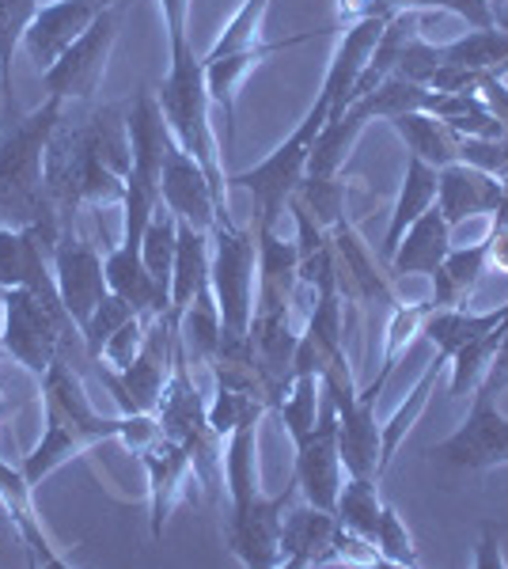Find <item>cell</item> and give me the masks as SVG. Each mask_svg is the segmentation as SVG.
Here are the masks:
<instances>
[{"mask_svg": "<svg viewBox=\"0 0 508 569\" xmlns=\"http://www.w3.org/2000/svg\"><path fill=\"white\" fill-rule=\"evenodd\" d=\"M497 201H501V179L459 160L437 171V209L451 228H459L470 217L497 213Z\"/></svg>", "mask_w": 508, "mask_h": 569, "instance_id": "obj_22", "label": "cell"}, {"mask_svg": "<svg viewBox=\"0 0 508 569\" xmlns=\"http://www.w3.org/2000/svg\"><path fill=\"white\" fill-rule=\"evenodd\" d=\"M42 399H46V418L64 421V426L77 429L88 445L118 440V418H103L96 407H91L84 380L69 369L64 357H58V361L42 372Z\"/></svg>", "mask_w": 508, "mask_h": 569, "instance_id": "obj_17", "label": "cell"}, {"mask_svg": "<svg viewBox=\"0 0 508 569\" xmlns=\"http://www.w3.org/2000/svg\"><path fill=\"white\" fill-rule=\"evenodd\" d=\"M160 201L171 209L182 224L198 228V232H212L220 220L217 194H212V182L201 171V163L190 152L179 149V141L168 144L163 156V176H160Z\"/></svg>", "mask_w": 508, "mask_h": 569, "instance_id": "obj_15", "label": "cell"}, {"mask_svg": "<svg viewBox=\"0 0 508 569\" xmlns=\"http://www.w3.org/2000/svg\"><path fill=\"white\" fill-rule=\"evenodd\" d=\"M494 224H508V179H501V201H497Z\"/></svg>", "mask_w": 508, "mask_h": 569, "instance_id": "obj_52", "label": "cell"}, {"mask_svg": "<svg viewBox=\"0 0 508 569\" xmlns=\"http://www.w3.org/2000/svg\"><path fill=\"white\" fill-rule=\"evenodd\" d=\"M297 448V490L308 505H319V509L335 512L338 490H341V452H338V415L335 402L319 415L316 426L308 429L303 437L292 440Z\"/></svg>", "mask_w": 508, "mask_h": 569, "instance_id": "obj_12", "label": "cell"}, {"mask_svg": "<svg viewBox=\"0 0 508 569\" xmlns=\"http://www.w3.org/2000/svg\"><path fill=\"white\" fill-rule=\"evenodd\" d=\"M118 8L107 4L103 12L91 20V27L80 34L77 42L58 58V66L50 72H42V84L50 96L64 99V103H88L91 96L99 91V80L107 72L110 50L118 42Z\"/></svg>", "mask_w": 508, "mask_h": 569, "instance_id": "obj_9", "label": "cell"}, {"mask_svg": "<svg viewBox=\"0 0 508 569\" xmlns=\"http://www.w3.org/2000/svg\"><path fill=\"white\" fill-rule=\"evenodd\" d=\"M175 353H179V323H175L171 311H163V316L149 319L141 353L126 369H103L99 365V376H103L107 391L114 395L122 415H156V402H160L163 383L171 376Z\"/></svg>", "mask_w": 508, "mask_h": 569, "instance_id": "obj_8", "label": "cell"}, {"mask_svg": "<svg viewBox=\"0 0 508 569\" xmlns=\"http://www.w3.org/2000/svg\"><path fill=\"white\" fill-rule=\"evenodd\" d=\"M179 346L187 353L190 365H212V357L220 350V308L217 297H212V284L198 292L187 308L179 311Z\"/></svg>", "mask_w": 508, "mask_h": 569, "instance_id": "obj_32", "label": "cell"}, {"mask_svg": "<svg viewBox=\"0 0 508 569\" xmlns=\"http://www.w3.org/2000/svg\"><path fill=\"white\" fill-rule=\"evenodd\" d=\"M175 247H179V217H175L171 209L160 201V209L152 213L149 228H145V236H141V259H145V266H149L156 284L168 289V297H171Z\"/></svg>", "mask_w": 508, "mask_h": 569, "instance_id": "obj_38", "label": "cell"}, {"mask_svg": "<svg viewBox=\"0 0 508 569\" xmlns=\"http://www.w3.org/2000/svg\"><path fill=\"white\" fill-rule=\"evenodd\" d=\"M376 482L380 479H357V475H349V479L341 482L338 501H335L338 525L360 539H368V543H376V528H380V509H384L380 493H376Z\"/></svg>", "mask_w": 508, "mask_h": 569, "instance_id": "obj_36", "label": "cell"}, {"mask_svg": "<svg viewBox=\"0 0 508 569\" xmlns=\"http://www.w3.org/2000/svg\"><path fill=\"white\" fill-rule=\"evenodd\" d=\"M64 118V99L46 96L39 110L4 122L0 130V224L39 228L46 247L61 240V224L46 194V149Z\"/></svg>", "mask_w": 508, "mask_h": 569, "instance_id": "obj_2", "label": "cell"}, {"mask_svg": "<svg viewBox=\"0 0 508 569\" xmlns=\"http://www.w3.org/2000/svg\"><path fill=\"white\" fill-rule=\"evenodd\" d=\"M42 0H0V122H16V96H12V58L23 46V34L31 27Z\"/></svg>", "mask_w": 508, "mask_h": 569, "instance_id": "obj_33", "label": "cell"}, {"mask_svg": "<svg viewBox=\"0 0 508 569\" xmlns=\"http://www.w3.org/2000/svg\"><path fill=\"white\" fill-rule=\"evenodd\" d=\"M440 61L508 77V27H470L464 39L440 46Z\"/></svg>", "mask_w": 508, "mask_h": 569, "instance_id": "obj_34", "label": "cell"}, {"mask_svg": "<svg viewBox=\"0 0 508 569\" xmlns=\"http://www.w3.org/2000/svg\"><path fill=\"white\" fill-rule=\"evenodd\" d=\"M297 482L285 493H258L247 505H232L228 512V550L251 569H281V525L289 512L292 498H297Z\"/></svg>", "mask_w": 508, "mask_h": 569, "instance_id": "obj_10", "label": "cell"}, {"mask_svg": "<svg viewBox=\"0 0 508 569\" xmlns=\"http://www.w3.org/2000/svg\"><path fill=\"white\" fill-rule=\"evenodd\" d=\"M171 46V61H168V77H163L160 91V110L163 122H168L171 137L179 141L182 152H190L193 160L201 163V171L212 182V194H217L220 206V220L217 224H232V213H228V179H225V163H220V149L217 137H212L209 126V84H206V61L193 53L190 31H171L168 34Z\"/></svg>", "mask_w": 508, "mask_h": 569, "instance_id": "obj_3", "label": "cell"}, {"mask_svg": "<svg viewBox=\"0 0 508 569\" xmlns=\"http://www.w3.org/2000/svg\"><path fill=\"white\" fill-rule=\"evenodd\" d=\"M258 228V292L297 300L300 292V251L297 240L277 236V228Z\"/></svg>", "mask_w": 508, "mask_h": 569, "instance_id": "obj_31", "label": "cell"}, {"mask_svg": "<svg viewBox=\"0 0 508 569\" xmlns=\"http://www.w3.org/2000/svg\"><path fill=\"white\" fill-rule=\"evenodd\" d=\"M209 284V232L182 224L179 220V247H175V270H171V316L179 319V311L198 297Z\"/></svg>", "mask_w": 508, "mask_h": 569, "instance_id": "obj_30", "label": "cell"}, {"mask_svg": "<svg viewBox=\"0 0 508 569\" xmlns=\"http://www.w3.org/2000/svg\"><path fill=\"white\" fill-rule=\"evenodd\" d=\"M486 262L489 270L508 273V224H494L486 236Z\"/></svg>", "mask_w": 508, "mask_h": 569, "instance_id": "obj_51", "label": "cell"}, {"mask_svg": "<svg viewBox=\"0 0 508 569\" xmlns=\"http://www.w3.org/2000/svg\"><path fill=\"white\" fill-rule=\"evenodd\" d=\"M31 490L34 486L27 482L20 463L0 460V505H4L8 520H12L16 536H20V543L27 550V562L31 566H64V558L50 547V539H46L42 520L34 517Z\"/></svg>", "mask_w": 508, "mask_h": 569, "instance_id": "obj_23", "label": "cell"}, {"mask_svg": "<svg viewBox=\"0 0 508 569\" xmlns=\"http://www.w3.org/2000/svg\"><path fill=\"white\" fill-rule=\"evenodd\" d=\"M478 96H482L486 110L505 126V133H508V84H505V77H497V72H486L482 84H478Z\"/></svg>", "mask_w": 508, "mask_h": 569, "instance_id": "obj_49", "label": "cell"}, {"mask_svg": "<svg viewBox=\"0 0 508 569\" xmlns=\"http://www.w3.org/2000/svg\"><path fill=\"white\" fill-rule=\"evenodd\" d=\"M505 388H508V323H505L501 346H497L494 361H489V369L482 376V383L475 388V395H482V399H497Z\"/></svg>", "mask_w": 508, "mask_h": 569, "instance_id": "obj_48", "label": "cell"}, {"mask_svg": "<svg viewBox=\"0 0 508 569\" xmlns=\"http://www.w3.org/2000/svg\"><path fill=\"white\" fill-rule=\"evenodd\" d=\"M327 31H300L285 42H255V46H243L236 53H225V58H212L206 61V84H209V99L225 110V122H228V144L236 141V99H239V88L251 72L262 66V61L277 58V53L292 50V46H303L311 39H319Z\"/></svg>", "mask_w": 508, "mask_h": 569, "instance_id": "obj_18", "label": "cell"}, {"mask_svg": "<svg viewBox=\"0 0 508 569\" xmlns=\"http://www.w3.org/2000/svg\"><path fill=\"white\" fill-rule=\"evenodd\" d=\"M88 440L77 433V429H69L64 421L58 418H46V429H42V440L31 448V452L23 456V475L31 486H39L42 479H50L58 467H64L69 460H77L80 452H88Z\"/></svg>", "mask_w": 508, "mask_h": 569, "instance_id": "obj_35", "label": "cell"}, {"mask_svg": "<svg viewBox=\"0 0 508 569\" xmlns=\"http://www.w3.org/2000/svg\"><path fill=\"white\" fill-rule=\"evenodd\" d=\"M53 284H58V297L77 330L88 327V319L96 316V308L107 297V270L99 251L88 240H77L72 228H64L61 240L53 243Z\"/></svg>", "mask_w": 508, "mask_h": 569, "instance_id": "obj_11", "label": "cell"}, {"mask_svg": "<svg viewBox=\"0 0 508 569\" xmlns=\"http://www.w3.org/2000/svg\"><path fill=\"white\" fill-rule=\"evenodd\" d=\"M72 335L80 330L69 319L58 292L53 297H42L34 289L0 292V353L23 365L31 376L42 380V372L58 361Z\"/></svg>", "mask_w": 508, "mask_h": 569, "instance_id": "obj_4", "label": "cell"}, {"mask_svg": "<svg viewBox=\"0 0 508 569\" xmlns=\"http://www.w3.org/2000/svg\"><path fill=\"white\" fill-rule=\"evenodd\" d=\"M437 206V168H429L418 156L406 160V176H402V190H399V201H395V213H391V224L384 232V262H391L395 247H399L402 232L418 220L425 209Z\"/></svg>", "mask_w": 508, "mask_h": 569, "instance_id": "obj_26", "label": "cell"}, {"mask_svg": "<svg viewBox=\"0 0 508 569\" xmlns=\"http://www.w3.org/2000/svg\"><path fill=\"white\" fill-rule=\"evenodd\" d=\"M327 118H330V107L322 103V99H316L308 114H303V122L285 137L262 163H255L251 171H239V176L228 179V190L243 187L255 194V201H258L255 224L277 228V220H281L285 206H289V198H292V190H297L300 179L308 176V152H311V144H316V133L322 130Z\"/></svg>", "mask_w": 508, "mask_h": 569, "instance_id": "obj_7", "label": "cell"}, {"mask_svg": "<svg viewBox=\"0 0 508 569\" xmlns=\"http://www.w3.org/2000/svg\"><path fill=\"white\" fill-rule=\"evenodd\" d=\"M475 569H505V555H501V531L497 525H482L478 528V547H475Z\"/></svg>", "mask_w": 508, "mask_h": 569, "instance_id": "obj_50", "label": "cell"}, {"mask_svg": "<svg viewBox=\"0 0 508 569\" xmlns=\"http://www.w3.org/2000/svg\"><path fill=\"white\" fill-rule=\"evenodd\" d=\"M319 391H322L319 376H311V372L292 376L289 391H285L281 407H277V415H281L285 429H289L292 440L303 437L319 421Z\"/></svg>", "mask_w": 508, "mask_h": 569, "instance_id": "obj_39", "label": "cell"}, {"mask_svg": "<svg viewBox=\"0 0 508 569\" xmlns=\"http://www.w3.org/2000/svg\"><path fill=\"white\" fill-rule=\"evenodd\" d=\"M34 289L53 297V262L39 228H4L0 224V292Z\"/></svg>", "mask_w": 508, "mask_h": 569, "instance_id": "obj_20", "label": "cell"}, {"mask_svg": "<svg viewBox=\"0 0 508 569\" xmlns=\"http://www.w3.org/2000/svg\"><path fill=\"white\" fill-rule=\"evenodd\" d=\"M425 103H429V88L414 84V80L406 77H387L380 88H372L368 96L353 99V110H360V114L372 122V118H384V122H391V118L399 114H410V110H425Z\"/></svg>", "mask_w": 508, "mask_h": 569, "instance_id": "obj_37", "label": "cell"}, {"mask_svg": "<svg viewBox=\"0 0 508 569\" xmlns=\"http://www.w3.org/2000/svg\"><path fill=\"white\" fill-rule=\"evenodd\" d=\"M335 512L319 509V505H297L285 512L281 525V569H311L327 566L335 558Z\"/></svg>", "mask_w": 508, "mask_h": 569, "instance_id": "obj_21", "label": "cell"}, {"mask_svg": "<svg viewBox=\"0 0 508 569\" xmlns=\"http://www.w3.org/2000/svg\"><path fill=\"white\" fill-rule=\"evenodd\" d=\"M429 311H432L429 300H425V305H395L391 308V323H387V338H384V369H380V376H376L372 383L387 388V380H391V372H395V365H399L402 350L410 346V338L421 330Z\"/></svg>", "mask_w": 508, "mask_h": 569, "instance_id": "obj_40", "label": "cell"}, {"mask_svg": "<svg viewBox=\"0 0 508 569\" xmlns=\"http://www.w3.org/2000/svg\"><path fill=\"white\" fill-rule=\"evenodd\" d=\"M376 550H380L384 566H406V569L418 566V550H414L410 531H406L402 517L391 509V505H384V509H380V528H376Z\"/></svg>", "mask_w": 508, "mask_h": 569, "instance_id": "obj_43", "label": "cell"}, {"mask_svg": "<svg viewBox=\"0 0 508 569\" xmlns=\"http://www.w3.org/2000/svg\"><path fill=\"white\" fill-rule=\"evenodd\" d=\"M322 395L335 402L338 415V452L346 475L357 479H384L380 456H384V426L376 421V402L380 391L365 388L357 391L353 372H349L346 353L322 372Z\"/></svg>", "mask_w": 508, "mask_h": 569, "instance_id": "obj_6", "label": "cell"}, {"mask_svg": "<svg viewBox=\"0 0 508 569\" xmlns=\"http://www.w3.org/2000/svg\"><path fill=\"white\" fill-rule=\"evenodd\" d=\"M103 8L107 0H50V4H42L23 34V53L34 72L42 77L58 66L61 53L88 31Z\"/></svg>", "mask_w": 508, "mask_h": 569, "instance_id": "obj_14", "label": "cell"}, {"mask_svg": "<svg viewBox=\"0 0 508 569\" xmlns=\"http://www.w3.org/2000/svg\"><path fill=\"white\" fill-rule=\"evenodd\" d=\"M489 270L486 262V240L470 243V247H451L448 259L432 270V308H464L467 297L475 292V284L482 281V273Z\"/></svg>", "mask_w": 508, "mask_h": 569, "instance_id": "obj_28", "label": "cell"}, {"mask_svg": "<svg viewBox=\"0 0 508 569\" xmlns=\"http://www.w3.org/2000/svg\"><path fill=\"white\" fill-rule=\"evenodd\" d=\"M459 163L508 179V133L505 137H459Z\"/></svg>", "mask_w": 508, "mask_h": 569, "instance_id": "obj_44", "label": "cell"}, {"mask_svg": "<svg viewBox=\"0 0 508 569\" xmlns=\"http://www.w3.org/2000/svg\"><path fill=\"white\" fill-rule=\"evenodd\" d=\"M266 8H270V0H243V4H239V12L225 23V31L217 34V42L209 46V53L201 61L225 58V53H236V50H243V46L262 42V34H258V31H262Z\"/></svg>", "mask_w": 508, "mask_h": 569, "instance_id": "obj_41", "label": "cell"}, {"mask_svg": "<svg viewBox=\"0 0 508 569\" xmlns=\"http://www.w3.org/2000/svg\"><path fill=\"white\" fill-rule=\"evenodd\" d=\"M103 270H107V289L114 292V297H122L137 316L152 319V316H163V311L171 308L168 289L156 284L149 266H145V259H141V247L118 243L114 251L103 259Z\"/></svg>", "mask_w": 508, "mask_h": 569, "instance_id": "obj_24", "label": "cell"}, {"mask_svg": "<svg viewBox=\"0 0 508 569\" xmlns=\"http://www.w3.org/2000/svg\"><path fill=\"white\" fill-rule=\"evenodd\" d=\"M126 107H107L84 126H61L46 149V194L61 232L72 228L80 206H107L126 198V176L133 168L126 133Z\"/></svg>", "mask_w": 508, "mask_h": 569, "instance_id": "obj_1", "label": "cell"}, {"mask_svg": "<svg viewBox=\"0 0 508 569\" xmlns=\"http://www.w3.org/2000/svg\"><path fill=\"white\" fill-rule=\"evenodd\" d=\"M163 437L156 415H118V440L129 448L133 456H141L145 448H152Z\"/></svg>", "mask_w": 508, "mask_h": 569, "instance_id": "obj_47", "label": "cell"}, {"mask_svg": "<svg viewBox=\"0 0 508 569\" xmlns=\"http://www.w3.org/2000/svg\"><path fill=\"white\" fill-rule=\"evenodd\" d=\"M258 421H262V415H251L228 433L225 486L232 505H247L262 493V479H258Z\"/></svg>", "mask_w": 508, "mask_h": 569, "instance_id": "obj_29", "label": "cell"}, {"mask_svg": "<svg viewBox=\"0 0 508 569\" xmlns=\"http://www.w3.org/2000/svg\"><path fill=\"white\" fill-rule=\"evenodd\" d=\"M145 330H149V319L133 316L122 330H114V335L107 338V346H103V353H99L96 365H103V369H126V365L133 361L137 353H141Z\"/></svg>", "mask_w": 508, "mask_h": 569, "instance_id": "obj_45", "label": "cell"}, {"mask_svg": "<svg viewBox=\"0 0 508 569\" xmlns=\"http://www.w3.org/2000/svg\"><path fill=\"white\" fill-rule=\"evenodd\" d=\"M448 251H451V224L437 206H429L402 232V240L387 266H391V273H425V278H432V270L448 259Z\"/></svg>", "mask_w": 508, "mask_h": 569, "instance_id": "obj_25", "label": "cell"}, {"mask_svg": "<svg viewBox=\"0 0 508 569\" xmlns=\"http://www.w3.org/2000/svg\"><path fill=\"white\" fill-rule=\"evenodd\" d=\"M133 316H137V311L129 308L122 297H114V292H107L103 305L96 308V316L88 319V327L80 330V342H84V350H88L91 361H99V353H103L107 338L114 335V330H122Z\"/></svg>", "mask_w": 508, "mask_h": 569, "instance_id": "obj_42", "label": "cell"}, {"mask_svg": "<svg viewBox=\"0 0 508 569\" xmlns=\"http://www.w3.org/2000/svg\"><path fill=\"white\" fill-rule=\"evenodd\" d=\"M437 456L459 471H489L508 463V418L497 410V399L475 395L467 421L448 440H440Z\"/></svg>", "mask_w": 508, "mask_h": 569, "instance_id": "obj_13", "label": "cell"}, {"mask_svg": "<svg viewBox=\"0 0 508 569\" xmlns=\"http://www.w3.org/2000/svg\"><path fill=\"white\" fill-rule=\"evenodd\" d=\"M258 281V228L217 224L209 232V284L220 308V342L251 335Z\"/></svg>", "mask_w": 508, "mask_h": 569, "instance_id": "obj_5", "label": "cell"}, {"mask_svg": "<svg viewBox=\"0 0 508 569\" xmlns=\"http://www.w3.org/2000/svg\"><path fill=\"white\" fill-rule=\"evenodd\" d=\"M440 69V46H432L425 34L418 31L410 42H406V50H402V58H399V66H395V77H406V80H414V84H429V77Z\"/></svg>", "mask_w": 508, "mask_h": 569, "instance_id": "obj_46", "label": "cell"}, {"mask_svg": "<svg viewBox=\"0 0 508 569\" xmlns=\"http://www.w3.org/2000/svg\"><path fill=\"white\" fill-rule=\"evenodd\" d=\"M141 463H145V475H149V501H152V539L163 536V525L175 512V505L198 498V475H193V463H190V452L179 445V440H168L160 437L152 448L141 452Z\"/></svg>", "mask_w": 508, "mask_h": 569, "instance_id": "obj_16", "label": "cell"}, {"mask_svg": "<svg viewBox=\"0 0 508 569\" xmlns=\"http://www.w3.org/2000/svg\"><path fill=\"white\" fill-rule=\"evenodd\" d=\"M391 20H387V16H372V20H357L346 27V34H341L335 58H330L327 77H322V88H319V99L330 107V118H338L341 110L349 107V91H353V84L360 80V72H365L368 58H372V50H376V42H380L384 27Z\"/></svg>", "mask_w": 508, "mask_h": 569, "instance_id": "obj_19", "label": "cell"}, {"mask_svg": "<svg viewBox=\"0 0 508 569\" xmlns=\"http://www.w3.org/2000/svg\"><path fill=\"white\" fill-rule=\"evenodd\" d=\"M0 130H4V122H0Z\"/></svg>", "mask_w": 508, "mask_h": 569, "instance_id": "obj_53", "label": "cell"}, {"mask_svg": "<svg viewBox=\"0 0 508 569\" xmlns=\"http://www.w3.org/2000/svg\"><path fill=\"white\" fill-rule=\"evenodd\" d=\"M391 130L402 137L410 156H418L429 168L440 171L459 160V133H451L445 118L429 114V110H410V114L391 118Z\"/></svg>", "mask_w": 508, "mask_h": 569, "instance_id": "obj_27", "label": "cell"}, {"mask_svg": "<svg viewBox=\"0 0 508 569\" xmlns=\"http://www.w3.org/2000/svg\"><path fill=\"white\" fill-rule=\"evenodd\" d=\"M107 4H114V0H107Z\"/></svg>", "mask_w": 508, "mask_h": 569, "instance_id": "obj_54", "label": "cell"}]
</instances>
